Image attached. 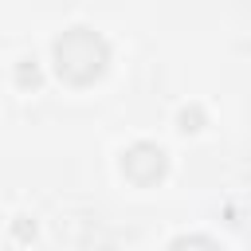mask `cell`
Returning <instances> with one entry per match:
<instances>
[{"label":"cell","mask_w":251,"mask_h":251,"mask_svg":"<svg viewBox=\"0 0 251 251\" xmlns=\"http://www.w3.org/2000/svg\"><path fill=\"white\" fill-rule=\"evenodd\" d=\"M55 55H59V75H67V78H75V82L98 75V71H102V59H106L102 43H98L94 35H86V31L67 35Z\"/></svg>","instance_id":"cell-1"},{"label":"cell","mask_w":251,"mask_h":251,"mask_svg":"<svg viewBox=\"0 0 251 251\" xmlns=\"http://www.w3.org/2000/svg\"><path fill=\"white\" fill-rule=\"evenodd\" d=\"M173 251H216V247H212L208 239H176Z\"/></svg>","instance_id":"cell-2"}]
</instances>
